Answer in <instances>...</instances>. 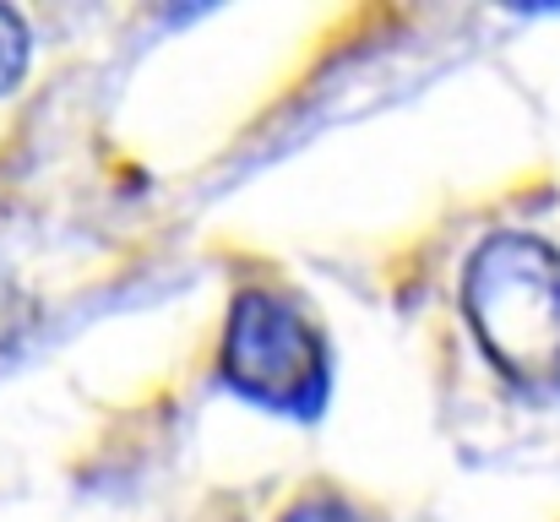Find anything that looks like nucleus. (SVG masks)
Listing matches in <instances>:
<instances>
[{"instance_id": "obj_1", "label": "nucleus", "mask_w": 560, "mask_h": 522, "mask_svg": "<svg viewBox=\"0 0 560 522\" xmlns=\"http://www.w3.org/2000/svg\"><path fill=\"white\" fill-rule=\"evenodd\" d=\"M463 316L495 375L523 397H560V251L501 229L463 267Z\"/></svg>"}, {"instance_id": "obj_2", "label": "nucleus", "mask_w": 560, "mask_h": 522, "mask_svg": "<svg viewBox=\"0 0 560 522\" xmlns=\"http://www.w3.org/2000/svg\"><path fill=\"white\" fill-rule=\"evenodd\" d=\"M223 381L289 419H316L332 397V353L327 338L305 322L300 305L245 289L229 305V327H223Z\"/></svg>"}, {"instance_id": "obj_4", "label": "nucleus", "mask_w": 560, "mask_h": 522, "mask_svg": "<svg viewBox=\"0 0 560 522\" xmlns=\"http://www.w3.org/2000/svg\"><path fill=\"white\" fill-rule=\"evenodd\" d=\"M283 522H371L360 507H349L343 496H305V501H294Z\"/></svg>"}, {"instance_id": "obj_3", "label": "nucleus", "mask_w": 560, "mask_h": 522, "mask_svg": "<svg viewBox=\"0 0 560 522\" xmlns=\"http://www.w3.org/2000/svg\"><path fill=\"white\" fill-rule=\"evenodd\" d=\"M27 66H33V27L22 22V11L0 5V98L27 77Z\"/></svg>"}]
</instances>
